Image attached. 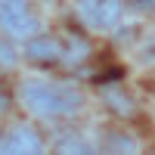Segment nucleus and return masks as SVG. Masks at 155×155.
<instances>
[{
    "mask_svg": "<svg viewBox=\"0 0 155 155\" xmlns=\"http://www.w3.org/2000/svg\"><path fill=\"white\" fill-rule=\"evenodd\" d=\"M0 59H3V65H12V62H16V53H12L9 44H0Z\"/></svg>",
    "mask_w": 155,
    "mask_h": 155,
    "instance_id": "7",
    "label": "nucleus"
},
{
    "mask_svg": "<svg viewBox=\"0 0 155 155\" xmlns=\"http://www.w3.org/2000/svg\"><path fill=\"white\" fill-rule=\"evenodd\" d=\"M0 149L3 152H28V155H37L44 149L41 137H37L31 127H16L6 140H0Z\"/></svg>",
    "mask_w": 155,
    "mask_h": 155,
    "instance_id": "5",
    "label": "nucleus"
},
{
    "mask_svg": "<svg viewBox=\"0 0 155 155\" xmlns=\"http://www.w3.org/2000/svg\"><path fill=\"white\" fill-rule=\"evenodd\" d=\"M22 102L41 118H68L81 109V93L65 84H50V81H28L22 84Z\"/></svg>",
    "mask_w": 155,
    "mask_h": 155,
    "instance_id": "1",
    "label": "nucleus"
},
{
    "mask_svg": "<svg viewBox=\"0 0 155 155\" xmlns=\"http://www.w3.org/2000/svg\"><path fill=\"white\" fill-rule=\"evenodd\" d=\"M106 102H109V109L112 112H118V115H134L137 106H134V99L121 93V90H106Z\"/></svg>",
    "mask_w": 155,
    "mask_h": 155,
    "instance_id": "6",
    "label": "nucleus"
},
{
    "mask_svg": "<svg viewBox=\"0 0 155 155\" xmlns=\"http://www.w3.org/2000/svg\"><path fill=\"white\" fill-rule=\"evenodd\" d=\"M121 9H124V0H81L78 3L81 19L90 28H99V31L115 28L121 19Z\"/></svg>",
    "mask_w": 155,
    "mask_h": 155,
    "instance_id": "3",
    "label": "nucleus"
},
{
    "mask_svg": "<svg viewBox=\"0 0 155 155\" xmlns=\"http://www.w3.org/2000/svg\"><path fill=\"white\" fill-rule=\"evenodd\" d=\"M0 28L16 37H28L41 28V19L34 16L28 0H0Z\"/></svg>",
    "mask_w": 155,
    "mask_h": 155,
    "instance_id": "2",
    "label": "nucleus"
},
{
    "mask_svg": "<svg viewBox=\"0 0 155 155\" xmlns=\"http://www.w3.org/2000/svg\"><path fill=\"white\" fill-rule=\"evenodd\" d=\"M62 44L50 34H41V37H31L25 44V56L31 62H41V65H53V62H62Z\"/></svg>",
    "mask_w": 155,
    "mask_h": 155,
    "instance_id": "4",
    "label": "nucleus"
}]
</instances>
